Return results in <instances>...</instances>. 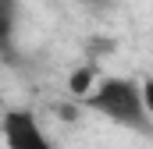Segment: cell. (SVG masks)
<instances>
[{"label":"cell","instance_id":"1","mask_svg":"<svg viewBox=\"0 0 153 149\" xmlns=\"http://www.w3.org/2000/svg\"><path fill=\"white\" fill-rule=\"evenodd\" d=\"M85 107L100 110L114 124H125L139 135H150V89L135 78H96L93 89L82 96Z\"/></svg>","mask_w":153,"mask_h":149},{"label":"cell","instance_id":"2","mask_svg":"<svg viewBox=\"0 0 153 149\" xmlns=\"http://www.w3.org/2000/svg\"><path fill=\"white\" fill-rule=\"evenodd\" d=\"M0 131H4L7 149H53V142L39 128L32 110H7L0 121Z\"/></svg>","mask_w":153,"mask_h":149},{"label":"cell","instance_id":"3","mask_svg":"<svg viewBox=\"0 0 153 149\" xmlns=\"http://www.w3.org/2000/svg\"><path fill=\"white\" fill-rule=\"evenodd\" d=\"M14 25H18V0H0V50L4 53H11Z\"/></svg>","mask_w":153,"mask_h":149},{"label":"cell","instance_id":"4","mask_svg":"<svg viewBox=\"0 0 153 149\" xmlns=\"http://www.w3.org/2000/svg\"><path fill=\"white\" fill-rule=\"evenodd\" d=\"M100 78V68L96 64H85V68H78L75 74H71V82H68V89L75 92V96H85L89 89H93V82Z\"/></svg>","mask_w":153,"mask_h":149},{"label":"cell","instance_id":"5","mask_svg":"<svg viewBox=\"0 0 153 149\" xmlns=\"http://www.w3.org/2000/svg\"><path fill=\"white\" fill-rule=\"evenodd\" d=\"M78 4H85V7H93V11H107V7H114V0H78Z\"/></svg>","mask_w":153,"mask_h":149}]
</instances>
